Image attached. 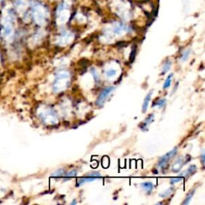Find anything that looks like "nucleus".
Listing matches in <instances>:
<instances>
[{"instance_id":"nucleus-10","label":"nucleus","mask_w":205,"mask_h":205,"mask_svg":"<svg viewBox=\"0 0 205 205\" xmlns=\"http://www.w3.org/2000/svg\"><path fill=\"white\" fill-rule=\"evenodd\" d=\"M140 186L145 192H148V193L152 192V190L154 189V184L151 182H149V181L148 182L142 183Z\"/></svg>"},{"instance_id":"nucleus-17","label":"nucleus","mask_w":205,"mask_h":205,"mask_svg":"<svg viewBox=\"0 0 205 205\" xmlns=\"http://www.w3.org/2000/svg\"><path fill=\"white\" fill-rule=\"evenodd\" d=\"M171 67H172V62L167 59V60H166V62H165V63L164 64V66H163L161 74H165V73H167V72L169 71Z\"/></svg>"},{"instance_id":"nucleus-7","label":"nucleus","mask_w":205,"mask_h":205,"mask_svg":"<svg viewBox=\"0 0 205 205\" xmlns=\"http://www.w3.org/2000/svg\"><path fill=\"white\" fill-rule=\"evenodd\" d=\"M196 171H197V167L195 165H191L190 167H188V168H187V170H185L184 172H181L179 174V176L184 177V179H187V178L190 177L193 174H195Z\"/></svg>"},{"instance_id":"nucleus-9","label":"nucleus","mask_w":205,"mask_h":205,"mask_svg":"<svg viewBox=\"0 0 205 205\" xmlns=\"http://www.w3.org/2000/svg\"><path fill=\"white\" fill-rule=\"evenodd\" d=\"M153 94V91H150L148 92V94L146 95V97L144 100V103H143V107H142V109H143V112H146L147 110V108H148L149 102L151 101V95Z\"/></svg>"},{"instance_id":"nucleus-20","label":"nucleus","mask_w":205,"mask_h":205,"mask_svg":"<svg viewBox=\"0 0 205 205\" xmlns=\"http://www.w3.org/2000/svg\"><path fill=\"white\" fill-rule=\"evenodd\" d=\"M183 179H184V177L179 176L172 178V179H171V180H170V183H171V184L174 185V184H177V183L181 182Z\"/></svg>"},{"instance_id":"nucleus-23","label":"nucleus","mask_w":205,"mask_h":205,"mask_svg":"<svg viewBox=\"0 0 205 205\" xmlns=\"http://www.w3.org/2000/svg\"><path fill=\"white\" fill-rule=\"evenodd\" d=\"M201 163L204 166V151H203L201 153Z\"/></svg>"},{"instance_id":"nucleus-18","label":"nucleus","mask_w":205,"mask_h":205,"mask_svg":"<svg viewBox=\"0 0 205 205\" xmlns=\"http://www.w3.org/2000/svg\"><path fill=\"white\" fill-rule=\"evenodd\" d=\"M91 74H92V75L94 76V80H95V82L96 83H100V75H99V74H98L97 71H96L95 68H91Z\"/></svg>"},{"instance_id":"nucleus-11","label":"nucleus","mask_w":205,"mask_h":205,"mask_svg":"<svg viewBox=\"0 0 205 205\" xmlns=\"http://www.w3.org/2000/svg\"><path fill=\"white\" fill-rule=\"evenodd\" d=\"M194 194H195V189L192 190L191 192H188V193H187V195H186V197H185L184 201L182 203V204H184V205L189 204L190 202H191V200H192V197H193V195H194Z\"/></svg>"},{"instance_id":"nucleus-21","label":"nucleus","mask_w":205,"mask_h":205,"mask_svg":"<svg viewBox=\"0 0 205 205\" xmlns=\"http://www.w3.org/2000/svg\"><path fill=\"white\" fill-rule=\"evenodd\" d=\"M64 173H65V172H64L63 169H59L56 172H55L51 176L53 177H55V178H59V177L63 176Z\"/></svg>"},{"instance_id":"nucleus-5","label":"nucleus","mask_w":205,"mask_h":205,"mask_svg":"<svg viewBox=\"0 0 205 205\" xmlns=\"http://www.w3.org/2000/svg\"><path fill=\"white\" fill-rule=\"evenodd\" d=\"M101 175H100V172H91V174H88L87 176H85L84 177H83L81 179H80L78 180V183H77V186L80 187L81 185L85 184L87 183H91L95 181L96 179H100L101 178Z\"/></svg>"},{"instance_id":"nucleus-19","label":"nucleus","mask_w":205,"mask_h":205,"mask_svg":"<svg viewBox=\"0 0 205 205\" xmlns=\"http://www.w3.org/2000/svg\"><path fill=\"white\" fill-rule=\"evenodd\" d=\"M190 54H191V51H190V50L185 51L183 53L182 55H181V58H180V59H181V61H183V62L187 61V59H188V58H189Z\"/></svg>"},{"instance_id":"nucleus-1","label":"nucleus","mask_w":205,"mask_h":205,"mask_svg":"<svg viewBox=\"0 0 205 205\" xmlns=\"http://www.w3.org/2000/svg\"><path fill=\"white\" fill-rule=\"evenodd\" d=\"M70 73L67 71H60L55 77L53 90L55 92L59 93L67 89L70 83Z\"/></svg>"},{"instance_id":"nucleus-15","label":"nucleus","mask_w":205,"mask_h":205,"mask_svg":"<svg viewBox=\"0 0 205 205\" xmlns=\"http://www.w3.org/2000/svg\"><path fill=\"white\" fill-rule=\"evenodd\" d=\"M173 192H174V187H169V188H167L165 192L160 193V194H159V196L162 198L168 197V196H170V195H172V193H173Z\"/></svg>"},{"instance_id":"nucleus-22","label":"nucleus","mask_w":205,"mask_h":205,"mask_svg":"<svg viewBox=\"0 0 205 205\" xmlns=\"http://www.w3.org/2000/svg\"><path fill=\"white\" fill-rule=\"evenodd\" d=\"M136 46H133L132 48V51H131V54L130 55V62L132 63L135 59V57H136Z\"/></svg>"},{"instance_id":"nucleus-14","label":"nucleus","mask_w":205,"mask_h":205,"mask_svg":"<svg viewBox=\"0 0 205 205\" xmlns=\"http://www.w3.org/2000/svg\"><path fill=\"white\" fill-rule=\"evenodd\" d=\"M77 176V171L76 170H72L70 172L64 173L63 175V179L64 180H68L69 179L72 178V177H75Z\"/></svg>"},{"instance_id":"nucleus-6","label":"nucleus","mask_w":205,"mask_h":205,"mask_svg":"<svg viewBox=\"0 0 205 205\" xmlns=\"http://www.w3.org/2000/svg\"><path fill=\"white\" fill-rule=\"evenodd\" d=\"M155 120V114L154 113H151L150 115L147 117L143 123L140 124V129L143 131H146L148 130L149 126L151 125V123H153V121Z\"/></svg>"},{"instance_id":"nucleus-12","label":"nucleus","mask_w":205,"mask_h":205,"mask_svg":"<svg viewBox=\"0 0 205 205\" xmlns=\"http://www.w3.org/2000/svg\"><path fill=\"white\" fill-rule=\"evenodd\" d=\"M166 104V100L165 99H159L157 100L156 102H153L152 104V108L154 107H158L159 108H163Z\"/></svg>"},{"instance_id":"nucleus-8","label":"nucleus","mask_w":205,"mask_h":205,"mask_svg":"<svg viewBox=\"0 0 205 205\" xmlns=\"http://www.w3.org/2000/svg\"><path fill=\"white\" fill-rule=\"evenodd\" d=\"M185 164V161L184 160V158L183 157H179L176 160L173 165L172 167V172H179V170L181 169V167H183V165Z\"/></svg>"},{"instance_id":"nucleus-4","label":"nucleus","mask_w":205,"mask_h":205,"mask_svg":"<svg viewBox=\"0 0 205 205\" xmlns=\"http://www.w3.org/2000/svg\"><path fill=\"white\" fill-rule=\"evenodd\" d=\"M115 90V87H112V86L106 87V88H104V89L102 90V91L100 92V95H99V96H98L97 100H96V102H95L96 106H98V107H102V106L105 103L106 100H108V98L110 96L111 94Z\"/></svg>"},{"instance_id":"nucleus-24","label":"nucleus","mask_w":205,"mask_h":205,"mask_svg":"<svg viewBox=\"0 0 205 205\" xmlns=\"http://www.w3.org/2000/svg\"><path fill=\"white\" fill-rule=\"evenodd\" d=\"M77 204L76 200H73V201H72V203H71V204Z\"/></svg>"},{"instance_id":"nucleus-16","label":"nucleus","mask_w":205,"mask_h":205,"mask_svg":"<svg viewBox=\"0 0 205 205\" xmlns=\"http://www.w3.org/2000/svg\"><path fill=\"white\" fill-rule=\"evenodd\" d=\"M116 74H117V71L115 68H110V69H108L107 71H105V75L108 79L109 78H113Z\"/></svg>"},{"instance_id":"nucleus-2","label":"nucleus","mask_w":205,"mask_h":205,"mask_svg":"<svg viewBox=\"0 0 205 205\" xmlns=\"http://www.w3.org/2000/svg\"><path fill=\"white\" fill-rule=\"evenodd\" d=\"M38 117L41 119V120L44 123L48 125H56L59 123V119L56 113L51 108L45 107L39 109Z\"/></svg>"},{"instance_id":"nucleus-3","label":"nucleus","mask_w":205,"mask_h":205,"mask_svg":"<svg viewBox=\"0 0 205 205\" xmlns=\"http://www.w3.org/2000/svg\"><path fill=\"white\" fill-rule=\"evenodd\" d=\"M177 147H175L170 151H168L167 153L164 155L163 156L159 159L158 164H157V167L158 169L163 170L164 168H166V167L167 166V164L169 163L170 159H172V158H174L176 156V155L177 154Z\"/></svg>"},{"instance_id":"nucleus-13","label":"nucleus","mask_w":205,"mask_h":205,"mask_svg":"<svg viewBox=\"0 0 205 205\" xmlns=\"http://www.w3.org/2000/svg\"><path fill=\"white\" fill-rule=\"evenodd\" d=\"M173 75H174V74L172 73V74H170L167 77V79L165 80V81H164V85H163V88H164V89L169 88L171 84H172V78H173Z\"/></svg>"}]
</instances>
